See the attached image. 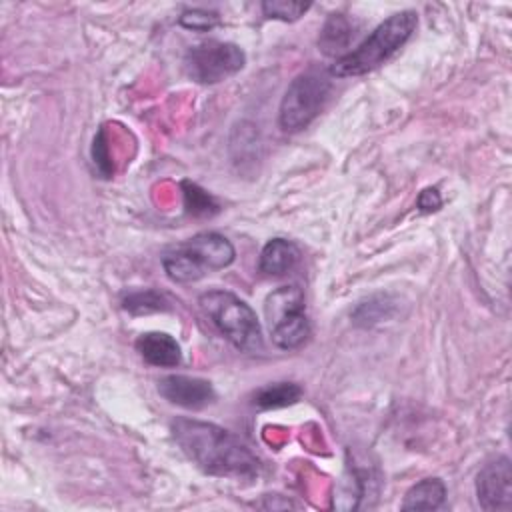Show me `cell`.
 I'll return each mask as SVG.
<instances>
[{"mask_svg":"<svg viewBox=\"0 0 512 512\" xmlns=\"http://www.w3.org/2000/svg\"><path fill=\"white\" fill-rule=\"evenodd\" d=\"M170 432L180 450L206 474L252 480L260 474V460L250 446L230 430L196 418H174Z\"/></svg>","mask_w":512,"mask_h":512,"instance_id":"cell-1","label":"cell"},{"mask_svg":"<svg viewBox=\"0 0 512 512\" xmlns=\"http://www.w3.org/2000/svg\"><path fill=\"white\" fill-rule=\"evenodd\" d=\"M418 26V14L414 10H402L380 22L370 36L364 38L354 50L336 58L328 68L330 76L348 78L362 76L376 68H380L386 60H390L414 34Z\"/></svg>","mask_w":512,"mask_h":512,"instance_id":"cell-2","label":"cell"},{"mask_svg":"<svg viewBox=\"0 0 512 512\" xmlns=\"http://www.w3.org/2000/svg\"><path fill=\"white\" fill-rule=\"evenodd\" d=\"M236 258L232 242L218 232H200L170 246L162 254V268L176 284H190L228 268Z\"/></svg>","mask_w":512,"mask_h":512,"instance_id":"cell-3","label":"cell"},{"mask_svg":"<svg viewBox=\"0 0 512 512\" xmlns=\"http://www.w3.org/2000/svg\"><path fill=\"white\" fill-rule=\"evenodd\" d=\"M204 316L240 352H262L264 338L256 312L228 290H208L198 298Z\"/></svg>","mask_w":512,"mask_h":512,"instance_id":"cell-4","label":"cell"},{"mask_svg":"<svg viewBox=\"0 0 512 512\" xmlns=\"http://www.w3.org/2000/svg\"><path fill=\"white\" fill-rule=\"evenodd\" d=\"M332 90V76L328 70L308 68L300 72L286 88L280 110L278 124L284 132H300L312 124V120L324 108Z\"/></svg>","mask_w":512,"mask_h":512,"instance_id":"cell-5","label":"cell"},{"mask_svg":"<svg viewBox=\"0 0 512 512\" xmlns=\"http://www.w3.org/2000/svg\"><path fill=\"white\" fill-rule=\"evenodd\" d=\"M246 64L244 50L234 42L206 40L184 54V72L198 84H218L238 74Z\"/></svg>","mask_w":512,"mask_h":512,"instance_id":"cell-6","label":"cell"},{"mask_svg":"<svg viewBox=\"0 0 512 512\" xmlns=\"http://www.w3.org/2000/svg\"><path fill=\"white\" fill-rule=\"evenodd\" d=\"M476 498L482 510L512 508V466L508 456L486 462L476 476Z\"/></svg>","mask_w":512,"mask_h":512,"instance_id":"cell-7","label":"cell"},{"mask_svg":"<svg viewBox=\"0 0 512 512\" xmlns=\"http://www.w3.org/2000/svg\"><path fill=\"white\" fill-rule=\"evenodd\" d=\"M158 394L174 406L186 410H202L216 400L214 386L198 376L170 374L158 380Z\"/></svg>","mask_w":512,"mask_h":512,"instance_id":"cell-8","label":"cell"},{"mask_svg":"<svg viewBox=\"0 0 512 512\" xmlns=\"http://www.w3.org/2000/svg\"><path fill=\"white\" fill-rule=\"evenodd\" d=\"M142 360L156 368H176L182 362V350L174 336L166 332H144L136 340Z\"/></svg>","mask_w":512,"mask_h":512,"instance_id":"cell-9","label":"cell"},{"mask_svg":"<svg viewBox=\"0 0 512 512\" xmlns=\"http://www.w3.org/2000/svg\"><path fill=\"white\" fill-rule=\"evenodd\" d=\"M272 342L282 350H296L310 338V322L304 314V306L286 310L272 322H268Z\"/></svg>","mask_w":512,"mask_h":512,"instance_id":"cell-10","label":"cell"},{"mask_svg":"<svg viewBox=\"0 0 512 512\" xmlns=\"http://www.w3.org/2000/svg\"><path fill=\"white\" fill-rule=\"evenodd\" d=\"M300 262V250L294 242L284 238H272L264 244L260 258H258V270L266 276H284L292 272Z\"/></svg>","mask_w":512,"mask_h":512,"instance_id":"cell-11","label":"cell"},{"mask_svg":"<svg viewBox=\"0 0 512 512\" xmlns=\"http://www.w3.org/2000/svg\"><path fill=\"white\" fill-rule=\"evenodd\" d=\"M354 38V26L344 14H330L320 30L318 46L328 56H344L342 52L350 46Z\"/></svg>","mask_w":512,"mask_h":512,"instance_id":"cell-12","label":"cell"},{"mask_svg":"<svg viewBox=\"0 0 512 512\" xmlns=\"http://www.w3.org/2000/svg\"><path fill=\"white\" fill-rule=\"evenodd\" d=\"M446 500V484L440 478H424L416 482L404 496L402 510H438Z\"/></svg>","mask_w":512,"mask_h":512,"instance_id":"cell-13","label":"cell"},{"mask_svg":"<svg viewBox=\"0 0 512 512\" xmlns=\"http://www.w3.org/2000/svg\"><path fill=\"white\" fill-rule=\"evenodd\" d=\"M302 398V388L296 382H274L258 388L252 396V404L260 410L292 406Z\"/></svg>","mask_w":512,"mask_h":512,"instance_id":"cell-14","label":"cell"},{"mask_svg":"<svg viewBox=\"0 0 512 512\" xmlns=\"http://www.w3.org/2000/svg\"><path fill=\"white\" fill-rule=\"evenodd\" d=\"M122 308L132 316H142V314H152V312H168L174 308V302L164 292L138 290V292H130L128 296H124Z\"/></svg>","mask_w":512,"mask_h":512,"instance_id":"cell-15","label":"cell"},{"mask_svg":"<svg viewBox=\"0 0 512 512\" xmlns=\"http://www.w3.org/2000/svg\"><path fill=\"white\" fill-rule=\"evenodd\" d=\"M394 302L390 300V296H372L366 302H360L356 306V310L352 312V320L358 326H374L386 318H390L394 314Z\"/></svg>","mask_w":512,"mask_h":512,"instance_id":"cell-16","label":"cell"},{"mask_svg":"<svg viewBox=\"0 0 512 512\" xmlns=\"http://www.w3.org/2000/svg\"><path fill=\"white\" fill-rule=\"evenodd\" d=\"M182 192H184V202H186V210L192 216H212L214 212H218V204L216 200L202 190L198 184L184 180L182 182Z\"/></svg>","mask_w":512,"mask_h":512,"instance_id":"cell-17","label":"cell"},{"mask_svg":"<svg viewBox=\"0 0 512 512\" xmlns=\"http://www.w3.org/2000/svg\"><path fill=\"white\" fill-rule=\"evenodd\" d=\"M262 12L266 18H276L282 22H294L304 16L310 8V2H288V0H266L262 2Z\"/></svg>","mask_w":512,"mask_h":512,"instance_id":"cell-18","label":"cell"},{"mask_svg":"<svg viewBox=\"0 0 512 512\" xmlns=\"http://www.w3.org/2000/svg\"><path fill=\"white\" fill-rule=\"evenodd\" d=\"M178 22H180V26H184L188 30L208 32V30H212V28H216L220 24V16H218V12H212V10L194 8V10L182 12Z\"/></svg>","mask_w":512,"mask_h":512,"instance_id":"cell-19","label":"cell"},{"mask_svg":"<svg viewBox=\"0 0 512 512\" xmlns=\"http://www.w3.org/2000/svg\"><path fill=\"white\" fill-rule=\"evenodd\" d=\"M416 206H418V210L424 212V214L436 212V210L442 206V196H440L438 188H424V190L418 194Z\"/></svg>","mask_w":512,"mask_h":512,"instance_id":"cell-20","label":"cell"}]
</instances>
